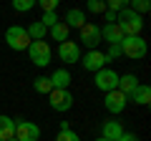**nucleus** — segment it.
<instances>
[{"mask_svg": "<svg viewBox=\"0 0 151 141\" xmlns=\"http://www.w3.org/2000/svg\"><path fill=\"white\" fill-rule=\"evenodd\" d=\"M116 23H119V28L124 30V35H141V28H144V18L136 15L134 10H129V8L119 10Z\"/></svg>", "mask_w": 151, "mask_h": 141, "instance_id": "f257e3e1", "label": "nucleus"}, {"mask_svg": "<svg viewBox=\"0 0 151 141\" xmlns=\"http://www.w3.org/2000/svg\"><path fill=\"white\" fill-rule=\"evenodd\" d=\"M119 45H121V55H126L131 60H141L146 55V50H149V45H146V40L141 35H126Z\"/></svg>", "mask_w": 151, "mask_h": 141, "instance_id": "f03ea898", "label": "nucleus"}, {"mask_svg": "<svg viewBox=\"0 0 151 141\" xmlns=\"http://www.w3.org/2000/svg\"><path fill=\"white\" fill-rule=\"evenodd\" d=\"M25 53H28V58H30L38 68H45V65L50 63V58H53V50H50V45L45 43V40H35V43H30Z\"/></svg>", "mask_w": 151, "mask_h": 141, "instance_id": "7ed1b4c3", "label": "nucleus"}, {"mask_svg": "<svg viewBox=\"0 0 151 141\" xmlns=\"http://www.w3.org/2000/svg\"><path fill=\"white\" fill-rule=\"evenodd\" d=\"M5 43L10 50H28L30 38H28V30L23 25H10L5 30Z\"/></svg>", "mask_w": 151, "mask_h": 141, "instance_id": "20e7f679", "label": "nucleus"}, {"mask_svg": "<svg viewBox=\"0 0 151 141\" xmlns=\"http://www.w3.org/2000/svg\"><path fill=\"white\" fill-rule=\"evenodd\" d=\"M78 45H86L88 50H98V43H101V28L96 23H86V25L78 30Z\"/></svg>", "mask_w": 151, "mask_h": 141, "instance_id": "39448f33", "label": "nucleus"}, {"mask_svg": "<svg viewBox=\"0 0 151 141\" xmlns=\"http://www.w3.org/2000/svg\"><path fill=\"white\" fill-rule=\"evenodd\" d=\"M73 93L70 91H50L48 93V103H50V109L53 111H58V114H65V111H70L73 109Z\"/></svg>", "mask_w": 151, "mask_h": 141, "instance_id": "423d86ee", "label": "nucleus"}, {"mask_svg": "<svg viewBox=\"0 0 151 141\" xmlns=\"http://www.w3.org/2000/svg\"><path fill=\"white\" fill-rule=\"evenodd\" d=\"M96 88L98 91H103V93H108V91H116V88H119V73H116V70L113 68H101L96 73Z\"/></svg>", "mask_w": 151, "mask_h": 141, "instance_id": "0eeeda50", "label": "nucleus"}, {"mask_svg": "<svg viewBox=\"0 0 151 141\" xmlns=\"http://www.w3.org/2000/svg\"><path fill=\"white\" fill-rule=\"evenodd\" d=\"M103 106H106V111L108 114H113V116H119L121 111L129 106V96H124V93L116 88V91H108L106 93V98H103Z\"/></svg>", "mask_w": 151, "mask_h": 141, "instance_id": "6e6552de", "label": "nucleus"}, {"mask_svg": "<svg viewBox=\"0 0 151 141\" xmlns=\"http://www.w3.org/2000/svg\"><path fill=\"white\" fill-rule=\"evenodd\" d=\"M81 45L76 43V40H63V43H58V58L63 60L65 65L76 63V60H81Z\"/></svg>", "mask_w": 151, "mask_h": 141, "instance_id": "1a4fd4ad", "label": "nucleus"}, {"mask_svg": "<svg viewBox=\"0 0 151 141\" xmlns=\"http://www.w3.org/2000/svg\"><path fill=\"white\" fill-rule=\"evenodd\" d=\"M40 139V129L33 121H18L15 124V141H38Z\"/></svg>", "mask_w": 151, "mask_h": 141, "instance_id": "9d476101", "label": "nucleus"}, {"mask_svg": "<svg viewBox=\"0 0 151 141\" xmlns=\"http://www.w3.org/2000/svg\"><path fill=\"white\" fill-rule=\"evenodd\" d=\"M106 55L101 53V50H88L86 55H81V65L86 70H91V73H98L101 68H106Z\"/></svg>", "mask_w": 151, "mask_h": 141, "instance_id": "9b49d317", "label": "nucleus"}, {"mask_svg": "<svg viewBox=\"0 0 151 141\" xmlns=\"http://www.w3.org/2000/svg\"><path fill=\"white\" fill-rule=\"evenodd\" d=\"M48 81H50V88H55V91H68V86L73 83V76L68 73V68H55L48 76Z\"/></svg>", "mask_w": 151, "mask_h": 141, "instance_id": "f8f14e48", "label": "nucleus"}, {"mask_svg": "<svg viewBox=\"0 0 151 141\" xmlns=\"http://www.w3.org/2000/svg\"><path fill=\"white\" fill-rule=\"evenodd\" d=\"M124 30L119 28V23H106V25L101 28V40H106L108 45H119L121 40H124Z\"/></svg>", "mask_w": 151, "mask_h": 141, "instance_id": "ddd939ff", "label": "nucleus"}, {"mask_svg": "<svg viewBox=\"0 0 151 141\" xmlns=\"http://www.w3.org/2000/svg\"><path fill=\"white\" fill-rule=\"evenodd\" d=\"M121 134H124V124L121 121H103V126H101V139H106V141H119L121 139Z\"/></svg>", "mask_w": 151, "mask_h": 141, "instance_id": "4468645a", "label": "nucleus"}, {"mask_svg": "<svg viewBox=\"0 0 151 141\" xmlns=\"http://www.w3.org/2000/svg\"><path fill=\"white\" fill-rule=\"evenodd\" d=\"M63 23H65V25H68V28H78V30H81V28L86 25L88 20H86V13H83L81 8H70V10L65 13Z\"/></svg>", "mask_w": 151, "mask_h": 141, "instance_id": "2eb2a0df", "label": "nucleus"}, {"mask_svg": "<svg viewBox=\"0 0 151 141\" xmlns=\"http://www.w3.org/2000/svg\"><path fill=\"white\" fill-rule=\"evenodd\" d=\"M131 103H136V106H149L151 103V88L144 86V83H139V86L134 88V93L129 96Z\"/></svg>", "mask_w": 151, "mask_h": 141, "instance_id": "dca6fc26", "label": "nucleus"}, {"mask_svg": "<svg viewBox=\"0 0 151 141\" xmlns=\"http://www.w3.org/2000/svg\"><path fill=\"white\" fill-rule=\"evenodd\" d=\"M15 139V119L0 114V141H10Z\"/></svg>", "mask_w": 151, "mask_h": 141, "instance_id": "f3484780", "label": "nucleus"}, {"mask_svg": "<svg viewBox=\"0 0 151 141\" xmlns=\"http://www.w3.org/2000/svg\"><path fill=\"white\" fill-rule=\"evenodd\" d=\"M136 86H139V78H136L134 73H124V76H119V91L124 93V96H131Z\"/></svg>", "mask_w": 151, "mask_h": 141, "instance_id": "a211bd4d", "label": "nucleus"}, {"mask_svg": "<svg viewBox=\"0 0 151 141\" xmlns=\"http://www.w3.org/2000/svg\"><path fill=\"white\" fill-rule=\"evenodd\" d=\"M25 30H28V38H30V43H35V40H45V35H48V28H45L40 20H33L30 25L25 28Z\"/></svg>", "mask_w": 151, "mask_h": 141, "instance_id": "6ab92c4d", "label": "nucleus"}, {"mask_svg": "<svg viewBox=\"0 0 151 141\" xmlns=\"http://www.w3.org/2000/svg\"><path fill=\"white\" fill-rule=\"evenodd\" d=\"M68 33H70V28L65 25L63 20H58V23H55L53 28H48V35H50L53 40H58V43H63V40H68Z\"/></svg>", "mask_w": 151, "mask_h": 141, "instance_id": "aec40b11", "label": "nucleus"}, {"mask_svg": "<svg viewBox=\"0 0 151 141\" xmlns=\"http://www.w3.org/2000/svg\"><path fill=\"white\" fill-rule=\"evenodd\" d=\"M33 88H35V93H45V96L53 91V88H50V81L45 76H38L35 81H33Z\"/></svg>", "mask_w": 151, "mask_h": 141, "instance_id": "412c9836", "label": "nucleus"}, {"mask_svg": "<svg viewBox=\"0 0 151 141\" xmlns=\"http://www.w3.org/2000/svg\"><path fill=\"white\" fill-rule=\"evenodd\" d=\"M35 8V0H13V10L15 13H28Z\"/></svg>", "mask_w": 151, "mask_h": 141, "instance_id": "4be33fe9", "label": "nucleus"}, {"mask_svg": "<svg viewBox=\"0 0 151 141\" xmlns=\"http://www.w3.org/2000/svg\"><path fill=\"white\" fill-rule=\"evenodd\" d=\"M129 8V10H134L136 15H144V13H149V3H146V0H131V5H126Z\"/></svg>", "mask_w": 151, "mask_h": 141, "instance_id": "5701e85b", "label": "nucleus"}, {"mask_svg": "<svg viewBox=\"0 0 151 141\" xmlns=\"http://www.w3.org/2000/svg\"><path fill=\"white\" fill-rule=\"evenodd\" d=\"M86 10L88 13H96V15H98V13H106V3H103V0H88Z\"/></svg>", "mask_w": 151, "mask_h": 141, "instance_id": "b1692460", "label": "nucleus"}, {"mask_svg": "<svg viewBox=\"0 0 151 141\" xmlns=\"http://www.w3.org/2000/svg\"><path fill=\"white\" fill-rule=\"evenodd\" d=\"M55 141H81V136L76 134L73 129H65V131H58V136H55Z\"/></svg>", "mask_w": 151, "mask_h": 141, "instance_id": "393cba45", "label": "nucleus"}, {"mask_svg": "<svg viewBox=\"0 0 151 141\" xmlns=\"http://www.w3.org/2000/svg\"><path fill=\"white\" fill-rule=\"evenodd\" d=\"M58 20H60V18H58V13H43V18H40V23H43L45 28H53Z\"/></svg>", "mask_w": 151, "mask_h": 141, "instance_id": "a878e982", "label": "nucleus"}, {"mask_svg": "<svg viewBox=\"0 0 151 141\" xmlns=\"http://www.w3.org/2000/svg\"><path fill=\"white\" fill-rule=\"evenodd\" d=\"M40 8H43V13H55L58 10V0H40Z\"/></svg>", "mask_w": 151, "mask_h": 141, "instance_id": "bb28decb", "label": "nucleus"}, {"mask_svg": "<svg viewBox=\"0 0 151 141\" xmlns=\"http://www.w3.org/2000/svg\"><path fill=\"white\" fill-rule=\"evenodd\" d=\"M103 55H106V60H116L121 55V45H108V50Z\"/></svg>", "mask_w": 151, "mask_h": 141, "instance_id": "cd10ccee", "label": "nucleus"}, {"mask_svg": "<svg viewBox=\"0 0 151 141\" xmlns=\"http://www.w3.org/2000/svg\"><path fill=\"white\" fill-rule=\"evenodd\" d=\"M119 141H139V136H136V134H129V131H124Z\"/></svg>", "mask_w": 151, "mask_h": 141, "instance_id": "c85d7f7f", "label": "nucleus"}, {"mask_svg": "<svg viewBox=\"0 0 151 141\" xmlns=\"http://www.w3.org/2000/svg\"><path fill=\"white\" fill-rule=\"evenodd\" d=\"M103 15H106V23H116V15H119V13H111V10H106Z\"/></svg>", "mask_w": 151, "mask_h": 141, "instance_id": "c756f323", "label": "nucleus"}, {"mask_svg": "<svg viewBox=\"0 0 151 141\" xmlns=\"http://www.w3.org/2000/svg\"><path fill=\"white\" fill-rule=\"evenodd\" d=\"M96 141H106V139H101V136H98V139H96Z\"/></svg>", "mask_w": 151, "mask_h": 141, "instance_id": "7c9ffc66", "label": "nucleus"}, {"mask_svg": "<svg viewBox=\"0 0 151 141\" xmlns=\"http://www.w3.org/2000/svg\"><path fill=\"white\" fill-rule=\"evenodd\" d=\"M10 141H15V139H10Z\"/></svg>", "mask_w": 151, "mask_h": 141, "instance_id": "2f4dec72", "label": "nucleus"}]
</instances>
